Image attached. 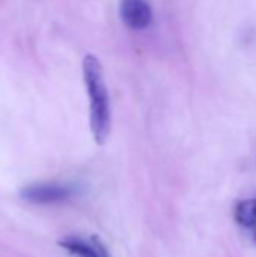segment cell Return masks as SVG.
<instances>
[{
	"instance_id": "6da1fadb",
	"label": "cell",
	"mask_w": 256,
	"mask_h": 257,
	"mask_svg": "<svg viewBox=\"0 0 256 257\" xmlns=\"http://www.w3.org/2000/svg\"><path fill=\"white\" fill-rule=\"evenodd\" d=\"M83 80L89 98V125L98 145H104L112 128V110L109 90L104 80L101 62L94 54L83 59Z\"/></svg>"
},
{
	"instance_id": "7a4b0ae2",
	"label": "cell",
	"mask_w": 256,
	"mask_h": 257,
	"mask_svg": "<svg viewBox=\"0 0 256 257\" xmlns=\"http://www.w3.org/2000/svg\"><path fill=\"white\" fill-rule=\"evenodd\" d=\"M122 23L131 30H143L152 24V8L146 0H121Z\"/></svg>"
},
{
	"instance_id": "3957f363",
	"label": "cell",
	"mask_w": 256,
	"mask_h": 257,
	"mask_svg": "<svg viewBox=\"0 0 256 257\" xmlns=\"http://www.w3.org/2000/svg\"><path fill=\"white\" fill-rule=\"evenodd\" d=\"M72 188L66 185H57V184H39V185H30L21 190L20 196L30 202V203H56L66 200L72 196Z\"/></svg>"
},
{
	"instance_id": "277c9868",
	"label": "cell",
	"mask_w": 256,
	"mask_h": 257,
	"mask_svg": "<svg viewBox=\"0 0 256 257\" xmlns=\"http://www.w3.org/2000/svg\"><path fill=\"white\" fill-rule=\"evenodd\" d=\"M59 245L75 257H112L98 236H92L89 241L78 236H68L62 239Z\"/></svg>"
},
{
	"instance_id": "5b68a950",
	"label": "cell",
	"mask_w": 256,
	"mask_h": 257,
	"mask_svg": "<svg viewBox=\"0 0 256 257\" xmlns=\"http://www.w3.org/2000/svg\"><path fill=\"white\" fill-rule=\"evenodd\" d=\"M235 221L243 227H255L256 226V199H247L237 203L234 209Z\"/></svg>"
},
{
	"instance_id": "8992f818",
	"label": "cell",
	"mask_w": 256,
	"mask_h": 257,
	"mask_svg": "<svg viewBox=\"0 0 256 257\" xmlns=\"http://www.w3.org/2000/svg\"><path fill=\"white\" fill-rule=\"evenodd\" d=\"M255 242H256V226H255Z\"/></svg>"
}]
</instances>
